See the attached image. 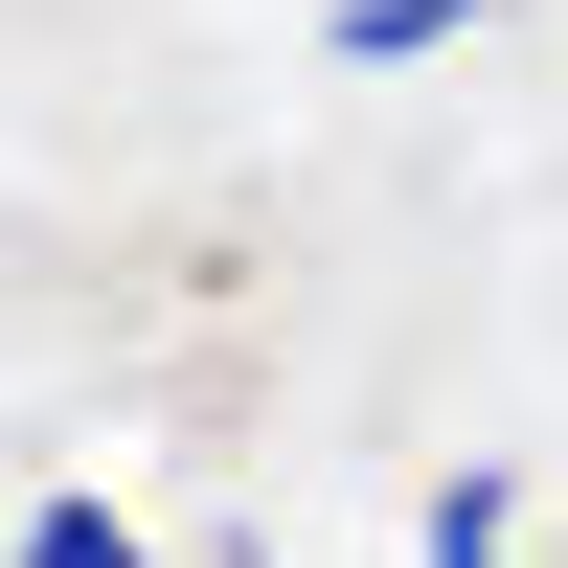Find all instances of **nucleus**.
Listing matches in <instances>:
<instances>
[{
  "label": "nucleus",
  "instance_id": "nucleus-2",
  "mask_svg": "<svg viewBox=\"0 0 568 568\" xmlns=\"http://www.w3.org/2000/svg\"><path fill=\"white\" fill-rule=\"evenodd\" d=\"M342 45H364V69H409V45H455V0H342Z\"/></svg>",
  "mask_w": 568,
  "mask_h": 568
},
{
  "label": "nucleus",
  "instance_id": "nucleus-3",
  "mask_svg": "<svg viewBox=\"0 0 568 568\" xmlns=\"http://www.w3.org/2000/svg\"><path fill=\"white\" fill-rule=\"evenodd\" d=\"M433 568H500V500H433Z\"/></svg>",
  "mask_w": 568,
  "mask_h": 568
},
{
  "label": "nucleus",
  "instance_id": "nucleus-1",
  "mask_svg": "<svg viewBox=\"0 0 568 568\" xmlns=\"http://www.w3.org/2000/svg\"><path fill=\"white\" fill-rule=\"evenodd\" d=\"M0 568H136V524H114V500H45V524L0 546Z\"/></svg>",
  "mask_w": 568,
  "mask_h": 568
}]
</instances>
